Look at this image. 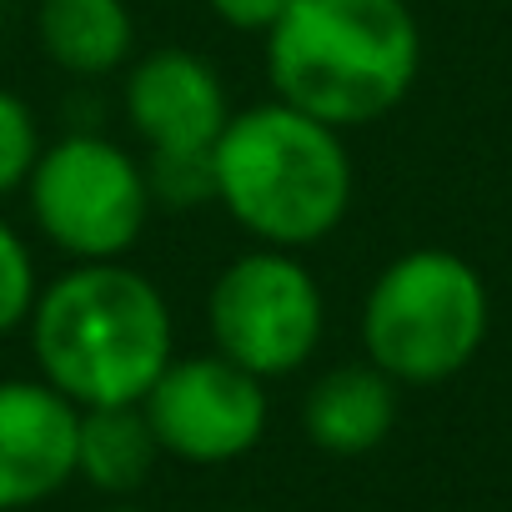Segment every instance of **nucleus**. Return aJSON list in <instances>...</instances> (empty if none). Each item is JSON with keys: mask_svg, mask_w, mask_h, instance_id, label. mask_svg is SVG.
<instances>
[{"mask_svg": "<svg viewBox=\"0 0 512 512\" xmlns=\"http://www.w3.org/2000/svg\"><path fill=\"white\" fill-rule=\"evenodd\" d=\"M41 151H46V141H41V121H36L31 101L16 91H0V201L26 191Z\"/></svg>", "mask_w": 512, "mask_h": 512, "instance_id": "nucleus-13", "label": "nucleus"}, {"mask_svg": "<svg viewBox=\"0 0 512 512\" xmlns=\"http://www.w3.org/2000/svg\"><path fill=\"white\" fill-rule=\"evenodd\" d=\"M121 106L151 156H211L231 121L221 71L186 46H161L141 56L126 71Z\"/></svg>", "mask_w": 512, "mask_h": 512, "instance_id": "nucleus-8", "label": "nucleus"}, {"mask_svg": "<svg viewBox=\"0 0 512 512\" xmlns=\"http://www.w3.org/2000/svg\"><path fill=\"white\" fill-rule=\"evenodd\" d=\"M161 457V442L141 412V402L121 407H81V447H76V477H86L101 492H136Z\"/></svg>", "mask_w": 512, "mask_h": 512, "instance_id": "nucleus-12", "label": "nucleus"}, {"mask_svg": "<svg viewBox=\"0 0 512 512\" xmlns=\"http://www.w3.org/2000/svg\"><path fill=\"white\" fill-rule=\"evenodd\" d=\"M211 347L256 377L302 372L327 332V297L297 251L251 246L216 272L206 297Z\"/></svg>", "mask_w": 512, "mask_h": 512, "instance_id": "nucleus-6", "label": "nucleus"}, {"mask_svg": "<svg viewBox=\"0 0 512 512\" xmlns=\"http://www.w3.org/2000/svg\"><path fill=\"white\" fill-rule=\"evenodd\" d=\"M36 41L51 66L66 76L96 81L131 61L136 21L126 0H41L36 6Z\"/></svg>", "mask_w": 512, "mask_h": 512, "instance_id": "nucleus-11", "label": "nucleus"}, {"mask_svg": "<svg viewBox=\"0 0 512 512\" xmlns=\"http://www.w3.org/2000/svg\"><path fill=\"white\" fill-rule=\"evenodd\" d=\"M307 437L332 457H362L397 427V382L372 362H342L322 372L302 402Z\"/></svg>", "mask_w": 512, "mask_h": 512, "instance_id": "nucleus-10", "label": "nucleus"}, {"mask_svg": "<svg viewBox=\"0 0 512 512\" xmlns=\"http://www.w3.org/2000/svg\"><path fill=\"white\" fill-rule=\"evenodd\" d=\"M206 6H211V16L221 26H231L241 36H267L292 0H206Z\"/></svg>", "mask_w": 512, "mask_h": 512, "instance_id": "nucleus-15", "label": "nucleus"}, {"mask_svg": "<svg viewBox=\"0 0 512 512\" xmlns=\"http://www.w3.org/2000/svg\"><path fill=\"white\" fill-rule=\"evenodd\" d=\"M352 191L357 171L342 131L277 96L231 111L211 146V201L256 246L307 251L327 241L347 221Z\"/></svg>", "mask_w": 512, "mask_h": 512, "instance_id": "nucleus-3", "label": "nucleus"}, {"mask_svg": "<svg viewBox=\"0 0 512 512\" xmlns=\"http://www.w3.org/2000/svg\"><path fill=\"white\" fill-rule=\"evenodd\" d=\"M492 297L482 272L457 251L417 246L377 272L362 302V352L397 387L457 377L487 342Z\"/></svg>", "mask_w": 512, "mask_h": 512, "instance_id": "nucleus-4", "label": "nucleus"}, {"mask_svg": "<svg viewBox=\"0 0 512 512\" xmlns=\"http://www.w3.org/2000/svg\"><path fill=\"white\" fill-rule=\"evenodd\" d=\"M26 332L41 377L76 407L141 402L176 357L161 287L126 262H76L46 282Z\"/></svg>", "mask_w": 512, "mask_h": 512, "instance_id": "nucleus-1", "label": "nucleus"}, {"mask_svg": "<svg viewBox=\"0 0 512 512\" xmlns=\"http://www.w3.org/2000/svg\"><path fill=\"white\" fill-rule=\"evenodd\" d=\"M81 407L46 377L0 382V512L56 497L76 477Z\"/></svg>", "mask_w": 512, "mask_h": 512, "instance_id": "nucleus-9", "label": "nucleus"}, {"mask_svg": "<svg viewBox=\"0 0 512 512\" xmlns=\"http://www.w3.org/2000/svg\"><path fill=\"white\" fill-rule=\"evenodd\" d=\"M26 206L41 236L71 262H121L141 241L156 196L146 166L126 146L76 131L41 151L26 181Z\"/></svg>", "mask_w": 512, "mask_h": 512, "instance_id": "nucleus-5", "label": "nucleus"}, {"mask_svg": "<svg viewBox=\"0 0 512 512\" xmlns=\"http://www.w3.org/2000/svg\"><path fill=\"white\" fill-rule=\"evenodd\" d=\"M262 46L272 96L337 131L392 116L422 71L407 0H292Z\"/></svg>", "mask_w": 512, "mask_h": 512, "instance_id": "nucleus-2", "label": "nucleus"}, {"mask_svg": "<svg viewBox=\"0 0 512 512\" xmlns=\"http://www.w3.org/2000/svg\"><path fill=\"white\" fill-rule=\"evenodd\" d=\"M141 412L166 457L191 467H221L262 442L267 382L211 347L196 357H171L141 397Z\"/></svg>", "mask_w": 512, "mask_h": 512, "instance_id": "nucleus-7", "label": "nucleus"}, {"mask_svg": "<svg viewBox=\"0 0 512 512\" xmlns=\"http://www.w3.org/2000/svg\"><path fill=\"white\" fill-rule=\"evenodd\" d=\"M36 297H41L36 256H31L26 236L0 216V337H11L31 322Z\"/></svg>", "mask_w": 512, "mask_h": 512, "instance_id": "nucleus-14", "label": "nucleus"}, {"mask_svg": "<svg viewBox=\"0 0 512 512\" xmlns=\"http://www.w3.org/2000/svg\"><path fill=\"white\" fill-rule=\"evenodd\" d=\"M106 512H141V507H106Z\"/></svg>", "mask_w": 512, "mask_h": 512, "instance_id": "nucleus-16", "label": "nucleus"}]
</instances>
